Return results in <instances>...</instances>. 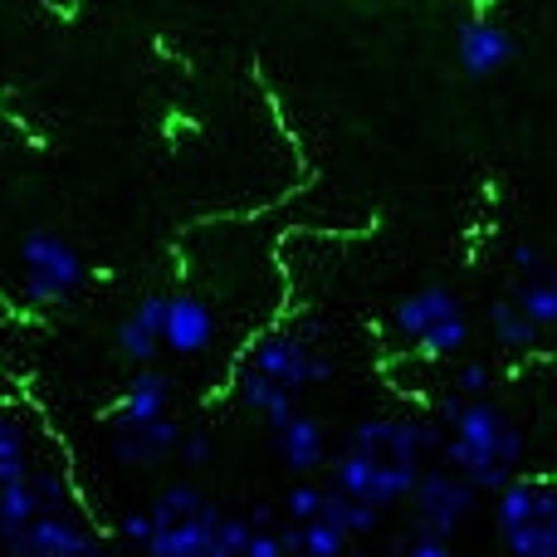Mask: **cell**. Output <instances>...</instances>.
<instances>
[{
  "label": "cell",
  "mask_w": 557,
  "mask_h": 557,
  "mask_svg": "<svg viewBox=\"0 0 557 557\" xmlns=\"http://www.w3.org/2000/svg\"><path fill=\"white\" fill-rule=\"evenodd\" d=\"M441 421L435 416H372L352 425L327 460V484L372 509H396L411 499L425 465L441 460Z\"/></svg>",
  "instance_id": "cell-1"
},
{
  "label": "cell",
  "mask_w": 557,
  "mask_h": 557,
  "mask_svg": "<svg viewBox=\"0 0 557 557\" xmlns=\"http://www.w3.org/2000/svg\"><path fill=\"white\" fill-rule=\"evenodd\" d=\"M441 465L474 484L480 494H499L529 465V441L519 421L494 396H445L441 401Z\"/></svg>",
  "instance_id": "cell-2"
},
{
  "label": "cell",
  "mask_w": 557,
  "mask_h": 557,
  "mask_svg": "<svg viewBox=\"0 0 557 557\" xmlns=\"http://www.w3.org/2000/svg\"><path fill=\"white\" fill-rule=\"evenodd\" d=\"M333 376V357L313 343V337L284 333V327H270V333H255L245 343L240 362L231 372V396L264 425H278L298 411V396L323 386Z\"/></svg>",
  "instance_id": "cell-3"
},
{
  "label": "cell",
  "mask_w": 557,
  "mask_h": 557,
  "mask_svg": "<svg viewBox=\"0 0 557 557\" xmlns=\"http://www.w3.org/2000/svg\"><path fill=\"white\" fill-rule=\"evenodd\" d=\"M392 337L425 362H450L470 347V313H465L460 294H450L445 284H421L396 298Z\"/></svg>",
  "instance_id": "cell-4"
},
{
  "label": "cell",
  "mask_w": 557,
  "mask_h": 557,
  "mask_svg": "<svg viewBox=\"0 0 557 557\" xmlns=\"http://www.w3.org/2000/svg\"><path fill=\"white\" fill-rule=\"evenodd\" d=\"M152 539L147 557H221V529L225 509L196 484H166L152 504Z\"/></svg>",
  "instance_id": "cell-5"
},
{
  "label": "cell",
  "mask_w": 557,
  "mask_h": 557,
  "mask_svg": "<svg viewBox=\"0 0 557 557\" xmlns=\"http://www.w3.org/2000/svg\"><path fill=\"white\" fill-rule=\"evenodd\" d=\"M494 533L509 557H557V474L509 480L494 494Z\"/></svg>",
  "instance_id": "cell-6"
},
{
  "label": "cell",
  "mask_w": 557,
  "mask_h": 557,
  "mask_svg": "<svg viewBox=\"0 0 557 557\" xmlns=\"http://www.w3.org/2000/svg\"><path fill=\"white\" fill-rule=\"evenodd\" d=\"M20 278H25L29 304H69L78 288L88 284V264L78 255L74 240H64L59 231H35L20 245Z\"/></svg>",
  "instance_id": "cell-7"
},
{
  "label": "cell",
  "mask_w": 557,
  "mask_h": 557,
  "mask_svg": "<svg viewBox=\"0 0 557 557\" xmlns=\"http://www.w3.org/2000/svg\"><path fill=\"white\" fill-rule=\"evenodd\" d=\"M411 529H431V533H460L465 523L474 519V509H480V490H474L465 474H455L450 465H425L421 484L411 490Z\"/></svg>",
  "instance_id": "cell-8"
},
{
  "label": "cell",
  "mask_w": 557,
  "mask_h": 557,
  "mask_svg": "<svg viewBox=\"0 0 557 557\" xmlns=\"http://www.w3.org/2000/svg\"><path fill=\"white\" fill-rule=\"evenodd\" d=\"M94 543H98V529L88 523V513L78 509V504H69V509L35 513L20 533L0 539V548L10 557H69L78 548H94Z\"/></svg>",
  "instance_id": "cell-9"
},
{
  "label": "cell",
  "mask_w": 557,
  "mask_h": 557,
  "mask_svg": "<svg viewBox=\"0 0 557 557\" xmlns=\"http://www.w3.org/2000/svg\"><path fill=\"white\" fill-rule=\"evenodd\" d=\"M166 294H147L117 318L113 327V343H117V357L127 367H157V357L166 352Z\"/></svg>",
  "instance_id": "cell-10"
},
{
  "label": "cell",
  "mask_w": 557,
  "mask_h": 557,
  "mask_svg": "<svg viewBox=\"0 0 557 557\" xmlns=\"http://www.w3.org/2000/svg\"><path fill=\"white\" fill-rule=\"evenodd\" d=\"M274 450L294 480H313L318 470H327L333 460V445H327V425L308 411H294L288 421L274 425Z\"/></svg>",
  "instance_id": "cell-11"
},
{
  "label": "cell",
  "mask_w": 557,
  "mask_h": 557,
  "mask_svg": "<svg viewBox=\"0 0 557 557\" xmlns=\"http://www.w3.org/2000/svg\"><path fill=\"white\" fill-rule=\"evenodd\" d=\"M186 425L176 416L162 421H133V425H113V460L127 470H157V465L176 460V445H182Z\"/></svg>",
  "instance_id": "cell-12"
},
{
  "label": "cell",
  "mask_w": 557,
  "mask_h": 557,
  "mask_svg": "<svg viewBox=\"0 0 557 557\" xmlns=\"http://www.w3.org/2000/svg\"><path fill=\"white\" fill-rule=\"evenodd\" d=\"M215 333H221V323H215V308L206 304L201 294H166V352L172 357H201L215 347Z\"/></svg>",
  "instance_id": "cell-13"
},
{
  "label": "cell",
  "mask_w": 557,
  "mask_h": 557,
  "mask_svg": "<svg viewBox=\"0 0 557 557\" xmlns=\"http://www.w3.org/2000/svg\"><path fill=\"white\" fill-rule=\"evenodd\" d=\"M455 59L470 78H494L499 69H509L513 35L499 20H465L460 35H455Z\"/></svg>",
  "instance_id": "cell-14"
},
{
  "label": "cell",
  "mask_w": 557,
  "mask_h": 557,
  "mask_svg": "<svg viewBox=\"0 0 557 557\" xmlns=\"http://www.w3.org/2000/svg\"><path fill=\"white\" fill-rule=\"evenodd\" d=\"M172 376L157 372V367H137L133 376L123 382V392L113 396V411L108 421L113 425H133V421H162L172 416Z\"/></svg>",
  "instance_id": "cell-15"
},
{
  "label": "cell",
  "mask_w": 557,
  "mask_h": 557,
  "mask_svg": "<svg viewBox=\"0 0 557 557\" xmlns=\"http://www.w3.org/2000/svg\"><path fill=\"white\" fill-rule=\"evenodd\" d=\"M484 327H490L494 347H499L504 357H529V352H539V343H543L539 323H533L513 298H494V304L484 308Z\"/></svg>",
  "instance_id": "cell-16"
},
{
  "label": "cell",
  "mask_w": 557,
  "mask_h": 557,
  "mask_svg": "<svg viewBox=\"0 0 557 557\" xmlns=\"http://www.w3.org/2000/svg\"><path fill=\"white\" fill-rule=\"evenodd\" d=\"M278 533H284L288 557H347V548H352V533L343 523H333L327 513H318L308 523H284Z\"/></svg>",
  "instance_id": "cell-17"
},
{
  "label": "cell",
  "mask_w": 557,
  "mask_h": 557,
  "mask_svg": "<svg viewBox=\"0 0 557 557\" xmlns=\"http://www.w3.org/2000/svg\"><path fill=\"white\" fill-rule=\"evenodd\" d=\"M284 529V523H278ZM255 523L250 513H225L221 529V557H288L284 553V533Z\"/></svg>",
  "instance_id": "cell-18"
},
{
  "label": "cell",
  "mask_w": 557,
  "mask_h": 557,
  "mask_svg": "<svg viewBox=\"0 0 557 557\" xmlns=\"http://www.w3.org/2000/svg\"><path fill=\"white\" fill-rule=\"evenodd\" d=\"M513 304L539 323V333H557V264L543 260L539 270L519 274V288H513Z\"/></svg>",
  "instance_id": "cell-19"
},
{
  "label": "cell",
  "mask_w": 557,
  "mask_h": 557,
  "mask_svg": "<svg viewBox=\"0 0 557 557\" xmlns=\"http://www.w3.org/2000/svg\"><path fill=\"white\" fill-rule=\"evenodd\" d=\"M29 470H35V465H29V431L15 421V416L0 411V490L25 480Z\"/></svg>",
  "instance_id": "cell-20"
},
{
  "label": "cell",
  "mask_w": 557,
  "mask_h": 557,
  "mask_svg": "<svg viewBox=\"0 0 557 557\" xmlns=\"http://www.w3.org/2000/svg\"><path fill=\"white\" fill-rule=\"evenodd\" d=\"M327 490L333 484H318V480H294L284 490V499H278V513H284V523H308L323 513L327 504Z\"/></svg>",
  "instance_id": "cell-21"
},
{
  "label": "cell",
  "mask_w": 557,
  "mask_h": 557,
  "mask_svg": "<svg viewBox=\"0 0 557 557\" xmlns=\"http://www.w3.org/2000/svg\"><path fill=\"white\" fill-rule=\"evenodd\" d=\"M494 392V367L490 362H460L450 372V396H490Z\"/></svg>",
  "instance_id": "cell-22"
},
{
  "label": "cell",
  "mask_w": 557,
  "mask_h": 557,
  "mask_svg": "<svg viewBox=\"0 0 557 557\" xmlns=\"http://www.w3.org/2000/svg\"><path fill=\"white\" fill-rule=\"evenodd\" d=\"M401 557H455V553H450V539H445V533L411 529V539L401 543Z\"/></svg>",
  "instance_id": "cell-23"
},
{
  "label": "cell",
  "mask_w": 557,
  "mask_h": 557,
  "mask_svg": "<svg viewBox=\"0 0 557 557\" xmlns=\"http://www.w3.org/2000/svg\"><path fill=\"white\" fill-rule=\"evenodd\" d=\"M117 539L133 543V548L143 553L147 539H152V509H127L123 519H117Z\"/></svg>",
  "instance_id": "cell-24"
},
{
  "label": "cell",
  "mask_w": 557,
  "mask_h": 557,
  "mask_svg": "<svg viewBox=\"0 0 557 557\" xmlns=\"http://www.w3.org/2000/svg\"><path fill=\"white\" fill-rule=\"evenodd\" d=\"M176 460H182L186 470H201V465H211V435H206V431H182Z\"/></svg>",
  "instance_id": "cell-25"
},
{
  "label": "cell",
  "mask_w": 557,
  "mask_h": 557,
  "mask_svg": "<svg viewBox=\"0 0 557 557\" xmlns=\"http://www.w3.org/2000/svg\"><path fill=\"white\" fill-rule=\"evenodd\" d=\"M69 557H113V553H103V543H94V548H78V553H69Z\"/></svg>",
  "instance_id": "cell-26"
},
{
  "label": "cell",
  "mask_w": 557,
  "mask_h": 557,
  "mask_svg": "<svg viewBox=\"0 0 557 557\" xmlns=\"http://www.w3.org/2000/svg\"><path fill=\"white\" fill-rule=\"evenodd\" d=\"M553 445H557V406H553Z\"/></svg>",
  "instance_id": "cell-27"
}]
</instances>
